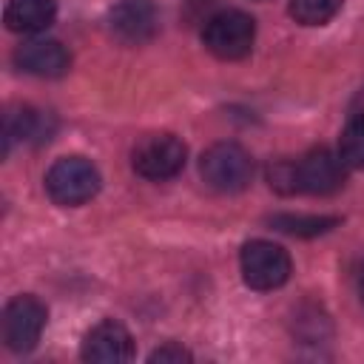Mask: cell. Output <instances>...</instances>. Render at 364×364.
Returning a JSON list of instances; mask_svg holds the SVG:
<instances>
[{
  "label": "cell",
  "instance_id": "cell-1",
  "mask_svg": "<svg viewBox=\"0 0 364 364\" xmlns=\"http://www.w3.org/2000/svg\"><path fill=\"white\" fill-rule=\"evenodd\" d=\"M270 185L279 193H336L344 185V159L327 148H313L296 162H279L270 168Z\"/></svg>",
  "mask_w": 364,
  "mask_h": 364
},
{
  "label": "cell",
  "instance_id": "cell-2",
  "mask_svg": "<svg viewBox=\"0 0 364 364\" xmlns=\"http://www.w3.org/2000/svg\"><path fill=\"white\" fill-rule=\"evenodd\" d=\"M253 40H256V23L250 14L239 9H225L208 17L202 28L205 48L219 60H242L245 54H250Z\"/></svg>",
  "mask_w": 364,
  "mask_h": 364
},
{
  "label": "cell",
  "instance_id": "cell-3",
  "mask_svg": "<svg viewBox=\"0 0 364 364\" xmlns=\"http://www.w3.org/2000/svg\"><path fill=\"white\" fill-rule=\"evenodd\" d=\"M202 179L222 193L245 191L253 176V159L250 154L236 142H216L202 154L199 162Z\"/></svg>",
  "mask_w": 364,
  "mask_h": 364
},
{
  "label": "cell",
  "instance_id": "cell-4",
  "mask_svg": "<svg viewBox=\"0 0 364 364\" xmlns=\"http://www.w3.org/2000/svg\"><path fill=\"white\" fill-rule=\"evenodd\" d=\"M46 191L57 205H82L100 191V171L85 156H63L48 168Z\"/></svg>",
  "mask_w": 364,
  "mask_h": 364
},
{
  "label": "cell",
  "instance_id": "cell-5",
  "mask_svg": "<svg viewBox=\"0 0 364 364\" xmlns=\"http://www.w3.org/2000/svg\"><path fill=\"white\" fill-rule=\"evenodd\" d=\"M242 279L253 290H276L290 279V256L282 245L267 239H253L242 247L239 256Z\"/></svg>",
  "mask_w": 364,
  "mask_h": 364
},
{
  "label": "cell",
  "instance_id": "cell-6",
  "mask_svg": "<svg viewBox=\"0 0 364 364\" xmlns=\"http://www.w3.org/2000/svg\"><path fill=\"white\" fill-rule=\"evenodd\" d=\"M188 148L173 134H148L131 151V165L145 179H171L185 168Z\"/></svg>",
  "mask_w": 364,
  "mask_h": 364
},
{
  "label": "cell",
  "instance_id": "cell-7",
  "mask_svg": "<svg viewBox=\"0 0 364 364\" xmlns=\"http://www.w3.org/2000/svg\"><path fill=\"white\" fill-rule=\"evenodd\" d=\"M46 304L37 296H14L3 310V341L14 353H28L43 336Z\"/></svg>",
  "mask_w": 364,
  "mask_h": 364
},
{
  "label": "cell",
  "instance_id": "cell-8",
  "mask_svg": "<svg viewBox=\"0 0 364 364\" xmlns=\"http://www.w3.org/2000/svg\"><path fill=\"white\" fill-rule=\"evenodd\" d=\"M108 20L111 31L128 46L148 43L159 28V11L154 0H119Z\"/></svg>",
  "mask_w": 364,
  "mask_h": 364
},
{
  "label": "cell",
  "instance_id": "cell-9",
  "mask_svg": "<svg viewBox=\"0 0 364 364\" xmlns=\"http://www.w3.org/2000/svg\"><path fill=\"white\" fill-rule=\"evenodd\" d=\"M131 355H134V338L114 318H105L97 327H91L85 341H82V358L85 361L119 364V361H128Z\"/></svg>",
  "mask_w": 364,
  "mask_h": 364
},
{
  "label": "cell",
  "instance_id": "cell-10",
  "mask_svg": "<svg viewBox=\"0 0 364 364\" xmlns=\"http://www.w3.org/2000/svg\"><path fill=\"white\" fill-rule=\"evenodd\" d=\"M14 63L20 71L34 74V77H60L68 71V51L60 40H48V37H31L23 46H17L14 51Z\"/></svg>",
  "mask_w": 364,
  "mask_h": 364
},
{
  "label": "cell",
  "instance_id": "cell-11",
  "mask_svg": "<svg viewBox=\"0 0 364 364\" xmlns=\"http://www.w3.org/2000/svg\"><path fill=\"white\" fill-rule=\"evenodd\" d=\"M57 17V3L54 0H9L3 20L9 31L17 34H37L48 28Z\"/></svg>",
  "mask_w": 364,
  "mask_h": 364
},
{
  "label": "cell",
  "instance_id": "cell-12",
  "mask_svg": "<svg viewBox=\"0 0 364 364\" xmlns=\"http://www.w3.org/2000/svg\"><path fill=\"white\" fill-rule=\"evenodd\" d=\"M270 225L282 233H290V236H318V233H327L330 228L338 225L336 216H296V213H276L270 216Z\"/></svg>",
  "mask_w": 364,
  "mask_h": 364
},
{
  "label": "cell",
  "instance_id": "cell-13",
  "mask_svg": "<svg viewBox=\"0 0 364 364\" xmlns=\"http://www.w3.org/2000/svg\"><path fill=\"white\" fill-rule=\"evenodd\" d=\"M338 156L350 168H364V111H355L341 131Z\"/></svg>",
  "mask_w": 364,
  "mask_h": 364
},
{
  "label": "cell",
  "instance_id": "cell-14",
  "mask_svg": "<svg viewBox=\"0 0 364 364\" xmlns=\"http://www.w3.org/2000/svg\"><path fill=\"white\" fill-rule=\"evenodd\" d=\"M344 0H290V17L301 26H324L341 11Z\"/></svg>",
  "mask_w": 364,
  "mask_h": 364
},
{
  "label": "cell",
  "instance_id": "cell-15",
  "mask_svg": "<svg viewBox=\"0 0 364 364\" xmlns=\"http://www.w3.org/2000/svg\"><path fill=\"white\" fill-rule=\"evenodd\" d=\"M43 128V117L31 108H14L6 114V151L14 139H31Z\"/></svg>",
  "mask_w": 364,
  "mask_h": 364
},
{
  "label": "cell",
  "instance_id": "cell-16",
  "mask_svg": "<svg viewBox=\"0 0 364 364\" xmlns=\"http://www.w3.org/2000/svg\"><path fill=\"white\" fill-rule=\"evenodd\" d=\"M151 361H176V364H182V361H191V353L179 344H162L159 350L151 353Z\"/></svg>",
  "mask_w": 364,
  "mask_h": 364
},
{
  "label": "cell",
  "instance_id": "cell-17",
  "mask_svg": "<svg viewBox=\"0 0 364 364\" xmlns=\"http://www.w3.org/2000/svg\"><path fill=\"white\" fill-rule=\"evenodd\" d=\"M358 293H361V301H364V273H361V282H358Z\"/></svg>",
  "mask_w": 364,
  "mask_h": 364
}]
</instances>
